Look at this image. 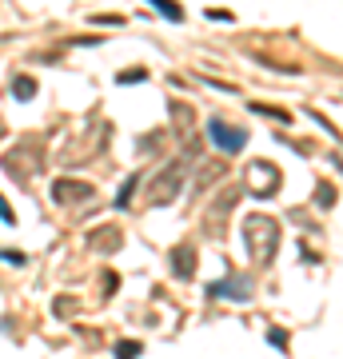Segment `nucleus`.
Here are the masks:
<instances>
[{"instance_id": "nucleus-1", "label": "nucleus", "mask_w": 343, "mask_h": 359, "mask_svg": "<svg viewBox=\"0 0 343 359\" xmlns=\"http://www.w3.org/2000/svg\"><path fill=\"white\" fill-rule=\"evenodd\" d=\"M208 136L216 140L220 152H240L243 140H248V132H243V128H228L220 116H212V120H208Z\"/></svg>"}, {"instance_id": "nucleus-2", "label": "nucleus", "mask_w": 343, "mask_h": 359, "mask_svg": "<svg viewBox=\"0 0 343 359\" xmlns=\"http://www.w3.org/2000/svg\"><path fill=\"white\" fill-rule=\"evenodd\" d=\"M280 188V168L276 164H252V192L255 196H267Z\"/></svg>"}, {"instance_id": "nucleus-3", "label": "nucleus", "mask_w": 343, "mask_h": 359, "mask_svg": "<svg viewBox=\"0 0 343 359\" xmlns=\"http://www.w3.org/2000/svg\"><path fill=\"white\" fill-rule=\"evenodd\" d=\"M176 188H180V176H176V168H164V176L156 180V188L148 192V200H152V204H164V200H168V192L176 196Z\"/></svg>"}, {"instance_id": "nucleus-4", "label": "nucleus", "mask_w": 343, "mask_h": 359, "mask_svg": "<svg viewBox=\"0 0 343 359\" xmlns=\"http://www.w3.org/2000/svg\"><path fill=\"white\" fill-rule=\"evenodd\" d=\"M52 196H56V200H72V196H76V200H88L92 188H88V184H72V180H60V184L52 188Z\"/></svg>"}, {"instance_id": "nucleus-5", "label": "nucleus", "mask_w": 343, "mask_h": 359, "mask_svg": "<svg viewBox=\"0 0 343 359\" xmlns=\"http://www.w3.org/2000/svg\"><path fill=\"white\" fill-rule=\"evenodd\" d=\"M148 4H156V8H164L168 20H184V13H180V4L176 0H148Z\"/></svg>"}, {"instance_id": "nucleus-6", "label": "nucleus", "mask_w": 343, "mask_h": 359, "mask_svg": "<svg viewBox=\"0 0 343 359\" xmlns=\"http://www.w3.org/2000/svg\"><path fill=\"white\" fill-rule=\"evenodd\" d=\"M176 264H180V276H191V252H188V248H180V252H176Z\"/></svg>"}, {"instance_id": "nucleus-7", "label": "nucleus", "mask_w": 343, "mask_h": 359, "mask_svg": "<svg viewBox=\"0 0 343 359\" xmlns=\"http://www.w3.org/2000/svg\"><path fill=\"white\" fill-rule=\"evenodd\" d=\"M13 92H16V100H28V96L36 92V84H32V80H16V84H13Z\"/></svg>"}, {"instance_id": "nucleus-8", "label": "nucleus", "mask_w": 343, "mask_h": 359, "mask_svg": "<svg viewBox=\"0 0 343 359\" xmlns=\"http://www.w3.org/2000/svg\"><path fill=\"white\" fill-rule=\"evenodd\" d=\"M136 80H144V68H128L124 76H120V84H136Z\"/></svg>"}, {"instance_id": "nucleus-9", "label": "nucleus", "mask_w": 343, "mask_h": 359, "mask_svg": "<svg viewBox=\"0 0 343 359\" xmlns=\"http://www.w3.org/2000/svg\"><path fill=\"white\" fill-rule=\"evenodd\" d=\"M116 355H120V359H132V355H136V347H132V344H120V347H116Z\"/></svg>"}, {"instance_id": "nucleus-10", "label": "nucleus", "mask_w": 343, "mask_h": 359, "mask_svg": "<svg viewBox=\"0 0 343 359\" xmlns=\"http://www.w3.org/2000/svg\"><path fill=\"white\" fill-rule=\"evenodd\" d=\"M0 219H4V224H13V212H8V204H4V200H0Z\"/></svg>"}]
</instances>
